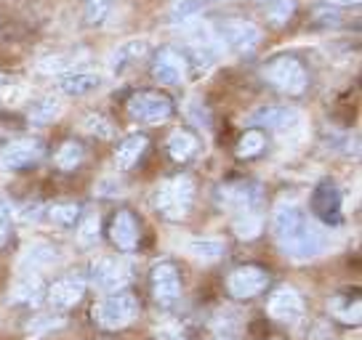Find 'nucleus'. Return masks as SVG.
I'll use <instances>...</instances> for the list:
<instances>
[{"instance_id": "nucleus-1", "label": "nucleus", "mask_w": 362, "mask_h": 340, "mask_svg": "<svg viewBox=\"0 0 362 340\" xmlns=\"http://www.w3.org/2000/svg\"><path fill=\"white\" fill-rule=\"evenodd\" d=\"M194 202V181L189 176H176L158 186L155 192V207L163 218L168 221H181L192 210Z\"/></svg>"}, {"instance_id": "nucleus-2", "label": "nucleus", "mask_w": 362, "mask_h": 340, "mask_svg": "<svg viewBox=\"0 0 362 340\" xmlns=\"http://www.w3.org/2000/svg\"><path fill=\"white\" fill-rule=\"evenodd\" d=\"M253 123H264L274 128L277 141L288 149L301 147L306 141V120L296 109H280V107H264L259 114H253Z\"/></svg>"}, {"instance_id": "nucleus-3", "label": "nucleus", "mask_w": 362, "mask_h": 340, "mask_svg": "<svg viewBox=\"0 0 362 340\" xmlns=\"http://www.w3.org/2000/svg\"><path fill=\"white\" fill-rule=\"evenodd\" d=\"M264 78L269 80L277 91L288 93V96H301L306 91V83H309L304 64L293 56L272 59L267 69H264Z\"/></svg>"}, {"instance_id": "nucleus-4", "label": "nucleus", "mask_w": 362, "mask_h": 340, "mask_svg": "<svg viewBox=\"0 0 362 340\" xmlns=\"http://www.w3.org/2000/svg\"><path fill=\"white\" fill-rule=\"evenodd\" d=\"M136 314H139V300H136V295L120 293V290H117L112 298H107V300H102L99 306L93 308V319H96V324L104 329L128 327L136 319Z\"/></svg>"}, {"instance_id": "nucleus-5", "label": "nucleus", "mask_w": 362, "mask_h": 340, "mask_svg": "<svg viewBox=\"0 0 362 340\" xmlns=\"http://www.w3.org/2000/svg\"><path fill=\"white\" fill-rule=\"evenodd\" d=\"M128 114L131 120L144 125H158L165 123L170 114H173V102H170L168 93L160 91H139L128 99Z\"/></svg>"}, {"instance_id": "nucleus-6", "label": "nucleus", "mask_w": 362, "mask_h": 340, "mask_svg": "<svg viewBox=\"0 0 362 340\" xmlns=\"http://www.w3.org/2000/svg\"><path fill=\"white\" fill-rule=\"evenodd\" d=\"M40 157H43V144L37 138H16L0 149V170L13 173L37 162Z\"/></svg>"}, {"instance_id": "nucleus-7", "label": "nucleus", "mask_w": 362, "mask_h": 340, "mask_svg": "<svg viewBox=\"0 0 362 340\" xmlns=\"http://www.w3.org/2000/svg\"><path fill=\"white\" fill-rule=\"evenodd\" d=\"M261 194L256 183H226V186H218L216 189V202L224 210H232V213H250L256 210Z\"/></svg>"}, {"instance_id": "nucleus-8", "label": "nucleus", "mask_w": 362, "mask_h": 340, "mask_svg": "<svg viewBox=\"0 0 362 340\" xmlns=\"http://www.w3.org/2000/svg\"><path fill=\"white\" fill-rule=\"evenodd\" d=\"M218 43L229 46L238 54H250L256 51L261 43V30L256 24L243 22V19H232V22H224L221 30H218Z\"/></svg>"}, {"instance_id": "nucleus-9", "label": "nucleus", "mask_w": 362, "mask_h": 340, "mask_svg": "<svg viewBox=\"0 0 362 340\" xmlns=\"http://www.w3.org/2000/svg\"><path fill=\"white\" fill-rule=\"evenodd\" d=\"M267 284H269V274L264 272V269H259V266H240V269H235V272L229 274L226 290H229L232 298L245 300V298L264 293Z\"/></svg>"}, {"instance_id": "nucleus-10", "label": "nucleus", "mask_w": 362, "mask_h": 340, "mask_svg": "<svg viewBox=\"0 0 362 340\" xmlns=\"http://www.w3.org/2000/svg\"><path fill=\"white\" fill-rule=\"evenodd\" d=\"M280 248H283V253L291 258V261L304 263V261H312V258L320 255V250H322V239H320V234H317L315 226L304 224V226L296 231L293 237L285 239Z\"/></svg>"}, {"instance_id": "nucleus-11", "label": "nucleus", "mask_w": 362, "mask_h": 340, "mask_svg": "<svg viewBox=\"0 0 362 340\" xmlns=\"http://www.w3.org/2000/svg\"><path fill=\"white\" fill-rule=\"evenodd\" d=\"M267 311L274 322H285V324H293L304 317V300L301 295L296 293L293 287H277L272 293L269 303H267Z\"/></svg>"}, {"instance_id": "nucleus-12", "label": "nucleus", "mask_w": 362, "mask_h": 340, "mask_svg": "<svg viewBox=\"0 0 362 340\" xmlns=\"http://www.w3.org/2000/svg\"><path fill=\"white\" fill-rule=\"evenodd\" d=\"M90 277L102 290H120L131 279V266L123 258H99L90 263Z\"/></svg>"}, {"instance_id": "nucleus-13", "label": "nucleus", "mask_w": 362, "mask_h": 340, "mask_svg": "<svg viewBox=\"0 0 362 340\" xmlns=\"http://www.w3.org/2000/svg\"><path fill=\"white\" fill-rule=\"evenodd\" d=\"M152 298L160 306H170L176 303V298L181 295V282H179V269L173 263H158L152 269Z\"/></svg>"}, {"instance_id": "nucleus-14", "label": "nucleus", "mask_w": 362, "mask_h": 340, "mask_svg": "<svg viewBox=\"0 0 362 340\" xmlns=\"http://www.w3.org/2000/svg\"><path fill=\"white\" fill-rule=\"evenodd\" d=\"M312 213L325 224H339L341 221V192L336 183L322 181L312 194Z\"/></svg>"}, {"instance_id": "nucleus-15", "label": "nucleus", "mask_w": 362, "mask_h": 340, "mask_svg": "<svg viewBox=\"0 0 362 340\" xmlns=\"http://www.w3.org/2000/svg\"><path fill=\"white\" fill-rule=\"evenodd\" d=\"M187 72V59L181 56L179 51L173 48H163L158 56H155V64H152V78L158 80L160 85H176Z\"/></svg>"}, {"instance_id": "nucleus-16", "label": "nucleus", "mask_w": 362, "mask_h": 340, "mask_svg": "<svg viewBox=\"0 0 362 340\" xmlns=\"http://www.w3.org/2000/svg\"><path fill=\"white\" fill-rule=\"evenodd\" d=\"M306 224L304 213H301V207L293 202H280L277 205V210H274V216H272V234L274 239L283 245L288 237H293L298 229Z\"/></svg>"}, {"instance_id": "nucleus-17", "label": "nucleus", "mask_w": 362, "mask_h": 340, "mask_svg": "<svg viewBox=\"0 0 362 340\" xmlns=\"http://www.w3.org/2000/svg\"><path fill=\"white\" fill-rule=\"evenodd\" d=\"M83 295H86V282L80 277H64V279L51 284L48 303L54 308H72L75 303H80Z\"/></svg>"}, {"instance_id": "nucleus-18", "label": "nucleus", "mask_w": 362, "mask_h": 340, "mask_svg": "<svg viewBox=\"0 0 362 340\" xmlns=\"http://www.w3.org/2000/svg\"><path fill=\"white\" fill-rule=\"evenodd\" d=\"M45 298V284L40 277H24L11 287L8 293V303H16V306H40V300Z\"/></svg>"}, {"instance_id": "nucleus-19", "label": "nucleus", "mask_w": 362, "mask_h": 340, "mask_svg": "<svg viewBox=\"0 0 362 340\" xmlns=\"http://www.w3.org/2000/svg\"><path fill=\"white\" fill-rule=\"evenodd\" d=\"M110 239H112L120 250H125V253L139 245V226H136L134 216H131L128 210H120V213L112 218V224H110Z\"/></svg>"}, {"instance_id": "nucleus-20", "label": "nucleus", "mask_w": 362, "mask_h": 340, "mask_svg": "<svg viewBox=\"0 0 362 340\" xmlns=\"http://www.w3.org/2000/svg\"><path fill=\"white\" fill-rule=\"evenodd\" d=\"M57 261H59V250L54 248V245H48V242H33V245L22 253L19 266H22L24 272L35 274V272H40V269L54 266Z\"/></svg>"}, {"instance_id": "nucleus-21", "label": "nucleus", "mask_w": 362, "mask_h": 340, "mask_svg": "<svg viewBox=\"0 0 362 340\" xmlns=\"http://www.w3.org/2000/svg\"><path fill=\"white\" fill-rule=\"evenodd\" d=\"M147 48H149L147 40H125V43H120L117 51L112 54V59H110L112 72L123 75L125 69H131L134 64H139V59L147 56Z\"/></svg>"}, {"instance_id": "nucleus-22", "label": "nucleus", "mask_w": 362, "mask_h": 340, "mask_svg": "<svg viewBox=\"0 0 362 340\" xmlns=\"http://www.w3.org/2000/svg\"><path fill=\"white\" fill-rule=\"evenodd\" d=\"M187 255L197 263H216L224 255V242L214 237H194L187 242Z\"/></svg>"}, {"instance_id": "nucleus-23", "label": "nucleus", "mask_w": 362, "mask_h": 340, "mask_svg": "<svg viewBox=\"0 0 362 340\" xmlns=\"http://www.w3.org/2000/svg\"><path fill=\"white\" fill-rule=\"evenodd\" d=\"M149 141L147 136H141V133H136V136H128L117 147V152H115V165H117V170H131L141 159V154L147 152Z\"/></svg>"}, {"instance_id": "nucleus-24", "label": "nucleus", "mask_w": 362, "mask_h": 340, "mask_svg": "<svg viewBox=\"0 0 362 340\" xmlns=\"http://www.w3.org/2000/svg\"><path fill=\"white\" fill-rule=\"evenodd\" d=\"M102 85V78L96 72H72L67 78H62L59 91L67 96H88Z\"/></svg>"}, {"instance_id": "nucleus-25", "label": "nucleus", "mask_w": 362, "mask_h": 340, "mask_svg": "<svg viewBox=\"0 0 362 340\" xmlns=\"http://www.w3.org/2000/svg\"><path fill=\"white\" fill-rule=\"evenodd\" d=\"M197 138L189 133V130H176L173 136L168 138V154L176 162H187V159H192L197 154Z\"/></svg>"}, {"instance_id": "nucleus-26", "label": "nucleus", "mask_w": 362, "mask_h": 340, "mask_svg": "<svg viewBox=\"0 0 362 340\" xmlns=\"http://www.w3.org/2000/svg\"><path fill=\"white\" fill-rule=\"evenodd\" d=\"M62 112H64V104L59 102L57 96H45L30 107V120L33 123H54Z\"/></svg>"}, {"instance_id": "nucleus-27", "label": "nucleus", "mask_w": 362, "mask_h": 340, "mask_svg": "<svg viewBox=\"0 0 362 340\" xmlns=\"http://www.w3.org/2000/svg\"><path fill=\"white\" fill-rule=\"evenodd\" d=\"M296 13V0H269V6H267V22L269 27L274 30H280L285 24L293 19Z\"/></svg>"}, {"instance_id": "nucleus-28", "label": "nucleus", "mask_w": 362, "mask_h": 340, "mask_svg": "<svg viewBox=\"0 0 362 340\" xmlns=\"http://www.w3.org/2000/svg\"><path fill=\"white\" fill-rule=\"evenodd\" d=\"M205 6H208V0H176V6L170 8V19L173 24L194 22L205 11Z\"/></svg>"}, {"instance_id": "nucleus-29", "label": "nucleus", "mask_w": 362, "mask_h": 340, "mask_svg": "<svg viewBox=\"0 0 362 340\" xmlns=\"http://www.w3.org/2000/svg\"><path fill=\"white\" fill-rule=\"evenodd\" d=\"M83 157H86V152H83V147H80L78 141H64V144L59 147L54 162H57V168H62V170H75L80 162H83Z\"/></svg>"}, {"instance_id": "nucleus-30", "label": "nucleus", "mask_w": 362, "mask_h": 340, "mask_svg": "<svg viewBox=\"0 0 362 340\" xmlns=\"http://www.w3.org/2000/svg\"><path fill=\"white\" fill-rule=\"evenodd\" d=\"M48 218H51V224H57V226H62V229H69V226H75V221L80 218V207L75 202L54 205V207H48Z\"/></svg>"}, {"instance_id": "nucleus-31", "label": "nucleus", "mask_w": 362, "mask_h": 340, "mask_svg": "<svg viewBox=\"0 0 362 340\" xmlns=\"http://www.w3.org/2000/svg\"><path fill=\"white\" fill-rule=\"evenodd\" d=\"M264 229V221L261 216H256V210L250 213H240V218L235 221V231H238L240 239H256Z\"/></svg>"}, {"instance_id": "nucleus-32", "label": "nucleus", "mask_w": 362, "mask_h": 340, "mask_svg": "<svg viewBox=\"0 0 362 340\" xmlns=\"http://www.w3.org/2000/svg\"><path fill=\"white\" fill-rule=\"evenodd\" d=\"M267 147V141L261 136L259 130H248V133H243V138L238 141V157L243 159H250V157H259L261 152Z\"/></svg>"}, {"instance_id": "nucleus-33", "label": "nucleus", "mask_w": 362, "mask_h": 340, "mask_svg": "<svg viewBox=\"0 0 362 340\" xmlns=\"http://www.w3.org/2000/svg\"><path fill=\"white\" fill-rule=\"evenodd\" d=\"M78 64V56H72V54H59V56H45L40 59V64L37 69L43 72V75H62V72H67Z\"/></svg>"}, {"instance_id": "nucleus-34", "label": "nucleus", "mask_w": 362, "mask_h": 340, "mask_svg": "<svg viewBox=\"0 0 362 340\" xmlns=\"http://www.w3.org/2000/svg\"><path fill=\"white\" fill-rule=\"evenodd\" d=\"M96 239H99V216L96 213H90L80 221L78 226V242L83 248H90V245H96Z\"/></svg>"}, {"instance_id": "nucleus-35", "label": "nucleus", "mask_w": 362, "mask_h": 340, "mask_svg": "<svg viewBox=\"0 0 362 340\" xmlns=\"http://www.w3.org/2000/svg\"><path fill=\"white\" fill-rule=\"evenodd\" d=\"M83 128H86V133H90V136H96V138H112V123L104 120L102 114H90V117H86Z\"/></svg>"}, {"instance_id": "nucleus-36", "label": "nucleus", "mask_w": 362, "mask_h": 340, "mask_svg": "<svg viewBox=\"0 0 362 340\" xmlns=\"http://www.w3.org/2000/svg\"><path fill=\"white\" fill-rule=\"evenodd\" d=\"M112 8V0H88V6H86V19L90 24H99L104 22V16L110 13Z\"/></svg>"}, {"instance_id": "nucleus-37", "label": "nucleus", "mask_w": 362, "mask_h": 340, "mask_svg": "<svg viewBox=\"0 0 362 340\" xmlns=\"http://www.w3.org/2000/svg\"><path fill=\"white\" fill-rule=\"evenodd\" d=\"M333 314H336L341 322H346V324H360V300H354V303H346L344 308L333 303Z\"/></svg>"}, {"instance_id": "nucleus-38", "label": "nucleus", "mask_w": 362, "mask_h": 340, "mask_svg": "<svg viewBox=\"0 0 362 340\" xmlns=\"http://www.w3.org/2000/svg\"><path fill=\"white\" fill-rule=\"evenodd\" d=\"M8 224H11V210H8V205L0 200V245L8 237Z\"/></svg>"}, {"instance_id": "nucleus-39", "label": "nucleus", "mask_w": 362, "mask_h": 340, "mask_svg": "<svg viewBox=\"0 0 362 340\" xmlns=\"http://www.w3.org/2000/svg\"><path fill=\"white\" fill-rule=\"evenodd\" d=\"M315 16L322 24H336V22H341V19H339V11H336L333 6H322V8H317Z\"/></svg>"}, {"instance_id": "nucleus-40", "label": "nucleus", "mask_w": 362, "mask_h": 340, "mask_svg": "<svg viewBox=\"0 0 362 340\" xmlns=\"http://www.w3.org/2000/svg\"><path fill=\"white\" fill-rule=\"evenodd\" d=\"M40 210H43V205H24L22 207V221H37L40 218Z\"/></svg>"}, {"instance_id": "nucleus-41", "label": "nucleus", "mask_w": 362, "mask_h": 340, "mask_svg": "<svg viewBox=\"0 0 362 340\" xmlns=\"http://www.w3.org/2000/svg\"><path fill=\"white\" fill-rule=\"evenodd\" d=\"M158 338H160V340H187L176 327H163V329L158 332Z\"/></svg>"}, {"instance_id": "nucleus-42", "label": "nucleus", "mask_w": 362, "mask_h": 340, "mask_svg": "<svg viewBox=\"0 0 362 340\" xmlns=\"http://www.w3.org/2000/svg\"><path fill=\"white\" fill-rule=\"evenodd\" d=\"M325 6H333V8H339V6H360V0H325Z\"/></svg>"}, {"instance_id": "nucleus-43", "label": "nucleus", "mask_w": 362, "mask_h": 340, "mask_svg": "<svg viewBox=\"0 0 362 340\" xmlns=\"http://www.w3.org/2000/svg\"><path fill=\"white\" fill-rule=\"evenodd\" d=\"M221 340H229V338H221Z\"/></svg>"}, {"instance_id": "nucleus-44", "label": "nucleus", "mask_w": 362, "mask_h": 340, "mask_svg": "<svg viewBox=\"0 0 362 340\" xmlns=\"http://www.w3.org/2000/svg\"><path fill=\"white\" fill-rule=\"evenodd\" d=\"M259 3H261V0H259Z\"/></svg>"}]
</instances>
